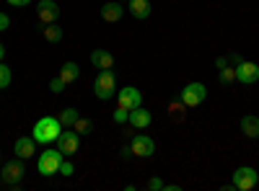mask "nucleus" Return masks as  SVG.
Returning <instances> with one entry per match:
<instances>
[{"instance_id": "nucleus-4", "label": "nucleus", "mask_w": 259, "mask_h": 191, "mask_svg": "<svg viewBox=\"0 0 259 191\" xmlns=\"http://www.w3.org/2000/svg\"><path fill=\"white\" fill-rule=\"evenodd\" d=\"M26 176V165L21 158H13V160H6V165L0 168V178H3L6 186H18Z\"/></svg>"}, {"instance_id": "nucleus-34", "label": "nucleus", "mask_w": 259, "mask_h": 191, "mask_svg": "<svg viewBox=\"0 0 259 191\" xmlns=\"http://www.w3.org/2000/svg\"><path fill=\"white\" fill-rule=\"evenodd\" d=\"M6 59V44H0V62Z\"/></svg>"}, {"instance_id": "nucleus-5", "label": "nucleus", "mask_w": 259, "mask_h": 191, "mask_svg": "<svg viewBox=\"0 0 259 191\" xmlns=\"http://www.w3.org/2000/svg\"><path fill=\"white\" fill-rule=\"evenodd\" d=\"M55 145H57V150H60L65 158H70V155L78 153V147H80V135L73 130V126H62V132H60V137L55 140Z\"/></svg>"}, {"instance_id": "nucleus-15", "label": "nucleus", "mask_w": 259, "mask_h": 191, "mask_svg": "<svg viewBox=\"0 0 259 191\" xmlns=\"http://www.w3.org/2000/svg\"><path fill=\"white\" fill-rule=\"evenodd\" d=\"M91 65L99 68V70H112L114 68V57L106 49H94L91 52Z\"/></svg>"}, {"instance_id": "nucleus-3", "label": "nucleus", "mask_w": 259, "mask_h": 191, "mask_svg": "<svg viewBox=\"0 0 259 191\" xmlns=\"http://www.w3.org/2000/svg\"><path fill=\"white\" fill-rule=\"evenodd\" d=\"M94 93L99 101H109L117 96V78L112 70H99V75L94 80Z\"/></svg>"}, {"instance_id": "nucleus-16", "label": "nucleus", "mask_w": 259, "mask_h": 191, "mask_svg": "<svg viewBox=\"0 0 259 191\" xmlns=\"http://www.w3.org/2000/svg\"><path fill=\"white\" fill-rule=\"evenodd\" d=\"M127 6H130V16L138 21H145L150 16V0H127Z\"/></svg>"}, {"instance_id": "nucleus-9", "label": "nucleus", "mask_w": 259, "mask_h": 191, "mask_svg": "<svg viewBox=\"0 0 259 191\" xmlns=\"http://www.w3.org/2000/svg\"><path fill=\"white\" fill-rule=\"evenodd\" d=\"M130 150H133L135 158H150L156 153V142L150 140L148 135H135L133 142H130Z\"/></svg>"}, {"instance_id": "nucleus-18", "label": "nucleus", "mask_w": 259, "mask_h": 191, "mask_svg": "<svg viewBox=\"0 0 259 191\" xmlns=\"http://www.w3.org/2000/svg\"><path fill=\"white\" fill-rule=\"evenodd\" d=\"M41 36H45L50 44H57V41H62V26L57 24V21L55 24H45L41 26Z\"/></svg>"}, {"instance_id": "nucleus-12", "label": "nucleus", "mask_w": 259, "mask_h": 191, "mask_svg": "<svg viewBox=\"0 0 259 191\" xmlns=\"http://www.w3.org/2000/svg\"><path fill=\"white\" fill-rule=\"evenodd\" d=\"M36 140L34 137H18L16 140V145H13V153H16V158H21V160H29V158H34L36 155Z\"/></svg>"}, {"instance_id": "nucleus-20", "label": "nucleus", "mask_w": 259, "mask_h": 191, "mask_svg": "<svg viewBox=\"0 0 259 191\" xmlns=\"http://www.w3.org/2000/svg\"><path fill=\"white\" fill-rule=\"evenodd\" d=\"M73 130H75L80 137H89V135L94 132V121H91V119H85V116H78L75 124H73Z\"/></svg>"}, {"instance_id": "nucleus-24", "label": "nucleus", "mask_w": 259, "mask_h": 191, "mask_svg": "<svg viewBox=\"0 0 259 191\" xmlns=\"http://www.w3.org/2000/svg\"><path fill=\"white\" fill-rule=\"evenodd\" d=\"M184 109H187V106H184L182 101H174V103H171V106H168V114H171V116H174L177 121H182V119H184Z\"/></svg>"}, {"instance_id": "nucleus-27", "label": "nucleus", "mask_w": 259, "mask_h": 191, "mask_svg": "<svg viewBox=\"0 0 259 191\" xmlns=\"http://www.w3.org/2000/svg\"><path fill=\"white\" fill-rule=\"evenodd\" d=\"M114 121H117V124H127V121H130V111H127V109H119V106H117Z\"/></svg>"}, {"instance_id": "nucleus-6", "label": "nucleus", "mask_w": 259, "mask_h": 191, "mask_svg": "<svg viewBox=\"0 0 259 191\" xmlns=\"http://www.w3.org/2000/svg\"><path fill=\"white\" fill-rule=\"evenodd\" d=\"M205 98H207L205 83H187V86L179 91V101L187 106V109H194V106H200Z\"/></svg>"}, {"instance_id": "nucleus-28", "label": "nucleus", "mask_w": 259, "mask_h": 191, "mask_svg": "<svg viewBox=\"0 0 259 191\" xmlns=\"http://www.w3.org/2000/svg\"><path fill=\"white\" fill-rule=\"evenodd\" d=\"M241 62H244V57H241L239 52H231V54H228V65H233V68H239Z\"/></svg>"}, {"instance_id": "nucleus-21", "label": "nucleus", "mask_w": 259, "mask_h": 191, "mask_svg": "<svg viewBox=\"0 0 259 191\" xmlns=\"http://www.w3.org/2000/svg\"><path fill=\"white\" fill-rule=\"evenodd\" d=\"M78 116H80V114H78V109L68 106V109H62V111H60V116H57V119H60V124H62V126H73Z\"/></svg>"}, {"instance_id": "nucleus-2", "label": "nucleus", "mask_w": 259, "mask_h": 191, "mask_svg": "<svg viewBox=\"0 0 259 191\" xmlns=\"http://www.w3.org/2000/svg\"><path fill=\"white\" fill-rule=\"evenodd\" d=\"M65 160V155L60 153V150H55V147H47L45 153H39V158H36V171L45 176V178H50V176H55V173H60V163Z\"/></svg>"}, {"instance_id": "nucleus-31", "label": "nucleus", "mask_w": 259, "mask_h": 191, "mask_svg": "<svg viewBox=\"0 0 259 191\" xmlns=\"http://www.w3.org/2000/svg\"><path fill=\"white\" fill-rule=\"evenodd\" d=\"M11 26V18H8V13H0V31H6Z\"/></svg>"}, {"instance_id": "nucleus-17", "label": "nucleus", "mask_w": 259, "mask_h": 191, "mask_svg": "<svg viewBox=\"0 0 259 191\" xmlns=\"http://www.w3.org/2000/svg\"><path fill=\"white\" fill-rule=\"evenodd\" d=\"M60 78H62L65 83H68V86H70V83H75V80L80 78V68H78V62H65V65L60 68Z\"/></svg>"}, {"instance_id": "nucleus-10", "label": "nucleus", "mask_w": 259, "mask_h": 191, "mask_svg": "<svg viewBox=\"0 0 259 191\" xmlns=\"http://www.w3.org/2000/svg\"><path fill=\"white\" fill-rule=\"evenodd\" d=\"M36 16L41 21V26H45V24H55V21L60 18V6L55 3V0H39Z\"/></svg>"}, {"instance_id": "nucleus-11", "label": "nucleus", "mask_w": 259, "mask_h": 191, "mask_svg": "<svg viewBox=\"0 0 259 191\" xmlns=\"http://www.w3.org/2000/svg\"><path fill=\"white\" fill-rule=\"evenodd\" d=\"M236 80L244 83V86H254V83L259 80V65H254V62H241L239 68H236Z\"/></svg>"}, {"instance_id": "nucleus-32", "label": "nucleus", "mask_w": 259, "mask_h": 191, "mask_svg": "<svg viewBox=\"0 0 259 191\" xmlns=\"http://www.w3.org/2000/svg\"><path fill=\"white\" fill-rule=\"evenodd\" d=\"M228 65V57H218V59H215V68H218V70H223Z\"/></svg>"}, {"instance_id": "nucleus-23", "label": "nucleus", "mask_w": 259, "mask_h": 191, "mask_svg": "<svg viewBox=\"0 0 259 191\" xmlns=\"http://www.w3.org/2000/svg\"><path fill=\"white\" fill-rule=\"evenodd\" d=\"M11 80H13V75H11V68L0 62V91H6V88L11 86Z\"/></svg>"}, {"instance_id": "nucleus-30", "label": "nucleus", "mask_w": 259, "mask_h": 191, "mask_svg": "<svg viewBox=\"0 0 259 191\" xmlns=\"http://www.w3.org/2000/svg\"><path fill=\"white\" fill-rule=\"evenodd\" d=\"M6 3H8V6H13V8H26V6L31 3V0H6Z\"/></svg>"}, {"instance_id": "nucleus-29", "label": "nucleus", "mask_w": 259, "mask_h": 191, "mask_svg": "<svg viewBox=\"0 0 259 191\" xmlns=\"http://www.w3.org/2000/svg\"><path fill=\"white\" fill-rule=\"evenodd\" d=\"M163 186H166V183H163L161 178H150V181H148V188H150V191H163Z\"/></svg>"}, {"instance_id": "nucleus-22", "label": "nucleus", "mask_w": 259, "mask_h": 191, "mask_svg": "<svg viewBox=\"0 0 259 191\" xmlns=\"http://www.w3.org/2000/svg\"><path fill=\"white\" fill-rule=\"evenodd\" d=\"M218 80H221V86H231V83L236 80V68L226 65L223 70H218Z\"/></svg>"}, {"instance_id": "nucleus-8", "label": "nucleus", "mask_w": 259, "mask_h": 191, "mask_svg": "<svg viewBox=\"0 0 259 191\" xmlns=\"http://www.w3.org/2000/svg\"><path fill=\"white\" fill-rule=\"evenodd\" d=\"M117 106L119 109H127V111H133L138 109V106H143V93L135 88V86H124V88H117Z\"/></svg>"}, {"instance_id": "nucleus-26", "label": "nucleus", "mask_w": 259, "mask_h": 191, "mask_svg": "<svg viewBox=\"0 0 259 191\" xmlns=\"http://www.w3.org/2000/svg\"><path fill=\"white\" fill-rule=\"evenodd\" d=\"M75 173V168H73V163L70 160H62L60 163V176H65V178H70Z\"/></svg>"}, {"instance_id": "nucleus-1", "label": "nucleus", "mask_w": 259, "mask_h": 191, "mask_svg": "<svg viewBox=\"0 0 259 191\" xmlns=\"http://www.w3.org/2000/svg\"><path fill=\"white\" fill-rule=\"evenodd\" d=\"M60 132H62V124H60V119L57 116H41L36 124H34V130H31V137L39 142V145H52L57 137H60Z\"/></svg>"}, {"instance_id": "nucleus-14", "label": "nucleus", "mask_w": 259, "mask_h": 191, "mask_svg": "<svg viewBox=\"0 0 259 191\" xmlns=\"http://www.w3.org/2000/svg\"><path fill=\"white\" fill-rule=\"evenodd\" d=\"M150 121H153V116H150V111L143 109V106L130 111V126H135V130H148Z\"/></svg>"}, {"instance_id": "nucleus-25", "label": "nucleus", "mask_w": 259, "mask_h": 191, "mask_svg": "<svg viewBox=\"0 0 259 191\" xmlns=\"http://www.w3.org/2000/svg\"><path fill=\"white\" fill-rule=\"evenodd\" d=\"M65 88H68V83H65V80H62V78H60V75H57V78H52V80H50V91H52V93H62V91H65Z\"/></svg>"}, {"instance_id": "nucleus-35", "label": "nucleus", "mask_w": 259, "mask_h": 191, "mask_svg": "<svg viewBox=\"0 0 259 191\" xmlns=\"http://www.w3.org/2000/svg\"><path fill=\"white\" fill-rule=\"evenodd\" d=\"M119 3H127V0H119Z\"/></svg>"}, {"instance_id": "nucleus-19", "label": "nucleus", "mask_w": 259, "mask_h": 191, "mask_svg": "<svg viewBox=\"0 0 259 191\" xmlns=\"http://www.w3.org/2000/svg\"><path fill=\"white\" fill-rule=\"evenodd\" d=\"M241 132L246 137H259V116H244L241 119Z\"/></svg>"}, {"instance_id": "nucleus-13", "label": "nucleus", "mask_w": 259, "mask_h": 191, "mask_svg": "<svg viewBox=\"0 0 259 191\" xmlns=\"http://www.w3.org/2000/svg\"><path fill=\"white\" fill-rule=\"evenodd\" d=\"M124 16V8L119 0H112V3H104L101 6V18L106 21V24H117V21Z\"/></svg>"}, {"instance_id": "nucleus-7", "label": "nucleus", "mask_w": 259, "mask_h": 191, "mask_svg": "<svg viewBox=\"0 0 259 191\" xmlns=\"http://www.w3.org/2000/svg\"><path fill=\"white\" fill-rule=\"evenodd\" d=\"M256 183H259V173L251 165H241L233 171V188L236 191H251Z\"/></svg>"}, {"instance_id": "nucleus-33", "label": "nucleus", "mask_w": 259, "mask_h": 191, "mask_svg": "<svg viewBox=\"0 0 259 191\" xmlns=\"http://www.w3.org/2000/svg\"><path fill=\"white\" fill-rule=\"evenodd\" d=\"M130 155H133V150H130V145H124L122 147V158H130Z\"/></svg>"}]
</instances>
